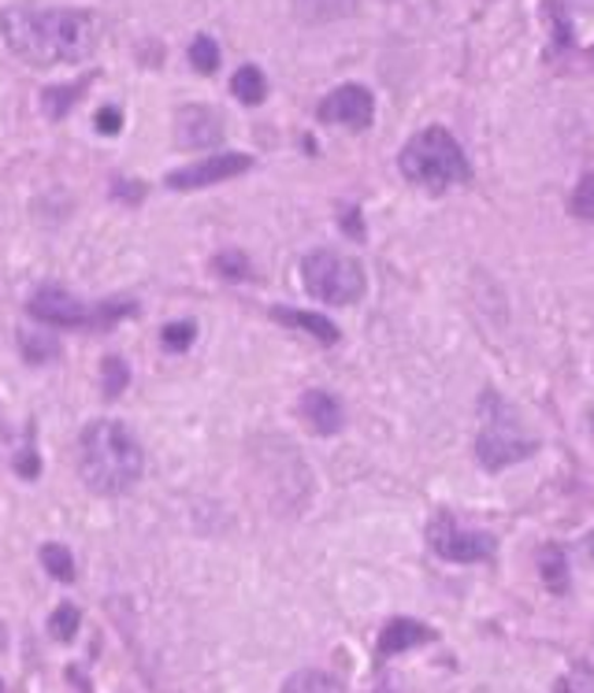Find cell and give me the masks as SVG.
I'll use <instances>...</instances> for the list:
<instances>
[{"instance_id":"cell-8","label":"cell","mask_w":594,"mask_h":693,"mask_svg":"<svg viewBox=\"0 0 594 693\" xmlns=\"http://www.w3.org/2000/svg\"><path fill=\"white\" fill-rule=\"evenodd\" d=\"M31 316L41 319V323H52V327H86V323H94V308H86L75 293L63 290L57 282H45L38 290L31 293Z\"/></svg>"},{"instance_id":"cell-12","label":"cell","mask_w":594,"mask_h":693,"mask_svg":"<svg viewBox=\"0 0 594 693\" xmlns=\"http://www.w3.org/2000/svg\"><path fill=\"white\" fill-rule=\"evenodd\" d=\"M432 637H435L432 627L416 623V619H409V616L390 619L379 634V660H390V656H398V653H409L413 645H424V642H432Z\"/></svg>"},{"instance_id":"cell-29","label":"cell","mask_w":594,"mask_h":693,"mask_svg":"<svg viewBox=\"0 0 594 693\" xmlns=\"http://www.w3.org/2000/svg\"><path fill=\"white\" fill-rule=\"evenodd\" d=\"M94 123H97V131L105 134V137H116L119 131H123V112H119V108H112V105H108V108H100Z\"/></svg>"},{"instance_id":"cell-4","label":"cell","mask_w":594,"mask_h":693,"mask_svg":"<svg viewBox=\"0 0 594 693\" xmlns=\"http://www.w3.org/2000/svg\"><path fill=\"white\" fill-rule=\"evenodd\" d=\"M538 449V441L524 430L517 412L506 404V397L495 390L483 393L480 401V434H475V457L487 471L513 467Z\"/></svg>"},{"instance_id":"cell-18","label":"cell","mask_w":594,"mask_h":693,"mask_svg":"<svg viewBox=\"0 0 594 693\" xmlns=\"http://www.w3.org/2000/svg\"><path fill=\"white\" fill-rule=\"evenodd\" d=\"M41 563L57 582H75V557H71V549H63V545L57 542L41 545Z\"/></svg>"},{"instance_id":"cell-26","label":"cell","mask_w":594,"mask_h":693,"mask_svg":"<svg viewBox=\"0 0 594 693\" xmlns=\"http://www.w3.org/2000/svg\"><path fill=\"white\" fill-rule=\"evenodd\" d=\"M216 275H223V279H234V282H242V279H250L253 275V267H250V256L245 253H219L216 260Z\"/></svg>"},{"instance_id":"cell-33","label":"cell","mask_w":594,"mask_h":693,"mask_svg":"<svg viewBox=\"0 0 594 693\" xmlns=\"http://www.w3.org/2000/svg\"><path fill=\"white\" fill-rule=\"evenodd\" d=\"M587 557H591V563H594V534L587 538Z\"/></svg>"},{"instance_id":"cell-10","label":"cell","mask_w":594,"mask_h":693,"mask_svg":"<svg viewBox=\"0 0 594 693\" xmlns=\"http://www.w3.org/2000/svg\"><path fill=\"white\" fill-rule=\"evenodd\" d=\"M223 115L208 105H186L175 112V145L179 149H216L223 142Z\"/></svg>"},{"instance_id":"cell-25","label":"cell","mask_w":594,"mask_h":693,"mask_svg":"<svg viewBox=\"0 0 594 693\" xmlns=\"http://www.w3.org/2000/svg\"><path fill=\"white\" fill-rule=\"evenodd\" d=\"M569 211L575 219H587V223H594V174H583V179L575 182V190L569 197Z\"/></svg>"},{"instance_id":"cell-35","label":"cell","mask_w":594,"mask_h":693,"mask_svg":"<svg viewBox=\"0 0 594 693\" xmlns=\"http://www.w3.org/2000/svg\"><path fill=\"white\" fill-rule=\"evenodd\" d=\"M0 690H4V686H0Z\"/></svg>"},{"instance_id":"cell-17","label":"cell","mask_w":594,"mask_h":693,"mask_svg":"<svg viewBox=\"0 0 594 693\" xmlns=\"http://www.w3.org/2000/svg\"><path fill=\"white\" fill-rule=\"evenodd\" d=\"M86 86H89V78L75 82V86H49L41 94V108L49 112V119H63L71 108L78 105V97L86 94Z\"/></svg>"},{"instance_id":"cell-32","label":"cell","mask_w":594,"mask_h":693,"mask_svg":"<svg viewBox=\"0 0 594 693\" xmlns=\"http://www.w3.org/2000/svg\"><path fill=\"white\" fill-rule=\"evenodd\" d=\"M4 645H8V631H4V623H0V653H4Z\"/></svg>"},{"instance_id":"cell-1","label":"cell","mask_w":594,"mask_h":693,"mask_svg":"<svg viewBox=\"0 0 594 693\" xmlns=\"http://www.w3.org/2000/svg\"><path fill=\"white\" fill-rule=\"evenodd\" d=\"M0 38L31 68H57L94 57L100 23L86 8L8 4L0 12Z\"/></svg>"},{"instance_id":"cell-7","label":"cell","mask_w":594,"mask_h":693,"mask_svg":"<svg viewBox=\"0 0 594 693\" xmlns=\"http://www.w3.org/2000/svg\"><path fill=\"white\" fill-rule=\"evenodd\" d=\"M319 123H331V126H350V131H368L372 115H376V100L364 86H338L331 89L316 108Z\"/></svg>"},{"instance_id":"cell-13","label":"cell","mask_w":594,"mask_h":693,"mask_svg":"<svg viewBox=\"0 0 594 693\" xmlns=\"http://www.w3.org/2000/svg\"><path fill=\"white\" fill-rule=\"evenodd\" d=\"M271 319L276 323H287V327H298L305 330V335H313L319 345H338V327L327 316H316V312H301V308H276L271 312Z\"/></svg>"},{"instance_id":"cell-30","label":"cell","mask_w":594,"mask_h":693,"mask_svg":"<svg viewBox=\"0 0 594 693\" xmlns=\"http://www.w3.org/2000/svg\"><path fill=\"white\" fill-rule=\"evenodd\" d=\"M116 193H119V200H131V205H138L145 186H142V182H116Z\"/></svg>"},{"instance_id":"cell-22","label":"cell","mask_w":594,"mask_h":693,"mask_svg":"<svg viewBox=\"0 0 594 693\" xmlns=\"http://www.w3.org/2000/svg\"><path fill=\"white\" fill-rule=\"evenodd\" d=\"M20 341H23V356L31 360V364H49V360H57V353H60V345L52 335H31V330H23Z\"/></svg>"},{"instance_id":"cell-19","label":"cell","mask_w":594,"mask_h":693,"mask_svg":"<svg viewBox=\"0 0 594 693\" xmlns=\"http://www.w3.org/2000/svg\"><path fill=\"white\" fill-rule=\"evenodd\" d=\"M279 693H338L331 674L316 671V668H305V671H294L287 679V686H282Z\"/></svg>"},{"instance_id":"cell-24","label":"cell","mask_w":594,"mask_h":693,"mask_svg":"<svg viewBox=\"0 0 594 693\" xmlns=\"http://www.w3.org/2000/svg\"><path fill=\"white\" fill-rule=\"evenodd\" d=\"M78 623H82V612L75 605H60L57 612L49 616V634L57 637V642H71V637L78 634Z\"/></svg>"},{"instance_id":"cell-2","label":"cell","mask_w":594,"mask_h":693,"mask_svg":"<svg viewBox=\"0 0 594 693\" xmlns=\"http://www.w3.org/2000/svg\"><path fill=\"white\" fill-rule=\"evenodd\" d=\"M145 452L134 430L119 420H94L78 434V475L94 494L119 497L138 486Z\"/></svg>"},{"instance_id":"cell-20","label":"cell","mask_w":594,"mask_h":693,"mask_svg":"<svg viewBox=\"0 0 594 693\" xmlns=\"http://www.w3.org/2000/svg\"><path fill=\"white\" fill-rule=\"evenodd\" d=\"M126 382H131V372H126L123 360H119V356H105V360H100V390H105L108 401L123 393Z\"/></svg>"},{"instance_id":"cell-9","label":"cell","mask_w":594,"mask_h":693,"mask_svg":"<svg viewBox=\"0 0 594 693\" xmlns=\"http://www.w3.org/2000/svg\"><path fill=\"white\" fill-rule=\"evenodd\" d=\"M250 168H253V156L219 153V156H208V160L190 163V168L171 171L168 174V190H205V186H216V182L238 179V174H245Z\"/></svg>"},{"instance_id":"cell-27","label":"cell","mask_w":594,"mask_h":693,"mask_svg":"<svg viewBox=\"0 0 594 693\" xmlns=\"http://www.w3.org/2000/svg\"><path fill=\"white\" fill-rule=\"evenodd\" d=\"M554 693H594V668H587V664L572 668V671L565 674V679L554 686Z\"/></svg>"},{"instance_id":"cell-28","label":"cell","mask_w":594,"mask_h":693,"mask_svg":"<svg viewBox=\"0 0 594 693\" xmlns=\"http://www.w3.org/2000/svg\"><path fill=\"white\" fill-rule=\"evenodd\" d=\"M194 335H197L194 323H171V327H163L160 338H163V345L175 349V353H179V349H186L190 341H194Z\"/></svg>"},{"instance_id":"cell-15","label":"cell","mask_w":594,"mask_h":693,"mask_svg":"<svg viewBox=\"0 0 594 693\" xmlns=\"http://www.w3.org/2000/svg\"><path fill=\"white\" fill-rule=\"evenodd\" d=\"M538 575H543L550 594H569V560L561 545H543L538 552Z\"/></svg>"},{"instance_id":"cell-11","label":"cell","mask_w":594,"mask_h":693,"mask_svg":"<svg viewBox=\"0 0 594 693\" xmlns=\"http://www.w3.org/2000/svg\"><path fill=\"white\" fill-rule=\"evenodd\" d=\"M301 415H305V423L313 427L319 438H335L338 430H342V404H338L335 393L327 390H308L301 397Z\"/></svg>"},{"instance_id":"cell-14","label":"cell","mask_w":594,"mask_h":693,"mask_svg":"<svg viewBox=\"0 0 594 693\" xmlns=\"http://www.w3.org/2000/svg\"><path fill=\"white\" fill-rule=\"evenodd\" d=\"M294 12H298L301 23L324 26V23L350 20V15L356 12V0H294Z\"/></svg>"},{"instance_id":"cell-16","label":"cell","mask_w":594,"mask_h":693,"mask_svg":"<svg viewBox=\"0 0 594 693\" xmlns=\"http://www.w3.org/2000/svg\"><path fill=\"white\" fill-rule=\"evenodd\" d=\"M231 94L242 100V105H250V108L264 105V97H268V78H264V71L257 68V63H245V68L234 71Z\"/></svg>"},{"instance_id":"cell-34","label":"cell","mask_w":594,"mask_h":693,"mask_svg":"<svg viewBox=\"0 0 594 693\" xmlns=\"http://www.w3.org/2000/svg\"><path fill=\"white\" fill-rule=\"evenodd\" d=\"M587 57H591V63H594V45H591V49H587Z\"/></svg>"},{"instance_id":"cell-6","label":"cell","mask_w":594,"mask_h":693,"mask_svg":"<svg viewBox=\"0 0 594 693\" xmlns=\"http://www.w3.org/2000/svg\"><path fill=\"white\" fill-rule=\"evenodd\" d=\"M427 545H432L435 557L450 563H483L495 557L498 549L495 534L469 531V526H461L453 515H435V520L427 523Z\"/></svg>"},{"instance_id":"cell-21","label":"cell","mask_w":594,"mask_h":693,"mask_svg":"<svg viewBox=\"0 0 594 693\" xmlns=\"http://www.w3.org/2000/svg\"><path fill=\"white\" fill-rule=\"evenodd\" d=\"M190 63H194V71H201V75H216L219 71V45L208 38V34H197V38L190 41Z\"/></svg>"},{"instance_id":"cell-5","label":"cell","mask_w":594,"mask_h":693,"mask_svg":"<svg viewBox=\"0 0 594 693\" xmlns=\"http://www.w3.org/2000/svg\"><path fill=\"white\" fill-rule=\"evenodd\" d=\"M301 279H305V290L319 297L324 304H356L368 290V275L364 267L353 260V256L331 253V248H316V253L305 256L301 264Z\"/></svg>"},{"instance_id":"cell-31","label":"cell","mask_w":594,"mask_h":693,"mask_svg":"<svg viewBox=\"0 0 594 693\" xmlns=\"http://www.w3.org/2000/svg\"><path fill=\"white\" fill-rule=\"evenodd\" d=\"M38 471H41L38 452H23V457H20V475H23V478H34Z\"/></svg>"},{"instance_id":"cell-23","label":"cell","mask_w":594,"mask_h":693,"mask_svg":"<svg viewBox=\"0 0 594 693\" xmlns=\"http://www.w3.org/2000/svg\"><path fill=\"white\" fill-rule=\"evenodd\" d=\"M546 20H550L554 26V49L557 52H565L572 45V23H569V12H565V4L561 0H546Z\"/></svg>"},{"instance_id":"cell-3","label":"cell","mask_w":594,"mask_h":693,"mask_svg":"<svg viewBox=\"0 0 594 693\" xmlns=\"http://www.w3.org/2000/svg\"><path fill=\"white\" fill-rule=\"evenodd\" d=\"M398 168L413 186L435 193V197L450 186H464L472 179L469 156H464V149L446 126H427V131L409 137L398 156Z\"/></svg>"}]
</instances>
